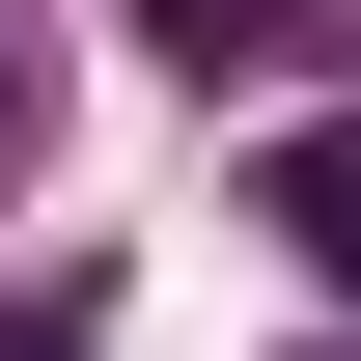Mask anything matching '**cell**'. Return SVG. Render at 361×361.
<instances>
[{"label":"cell","instance_id":"3","mask_svg":"<svg viewBox=\"0 0 361 361\" xmlns=\"http://www.w3.org/2000/svg\"><path fill=\"white\" fill-rule=\"evenodd\" d=\"M28 139H56V56H28V0H0V167H28Z\"/></svg>","mask_w":361,"mask_h":361},{"label":"cell","instance_id":"1","mask_svg":"<svg viewBox=\"0 0 361 361\" xmlns=\"http://www.w3.org/2000/svg\"><path fill=\"white\" fill-rule=\"evenodd\" d=\"M278 250H306V278H361V111H306V139H278Z\"/></svg>","mask_w":361,"mask_h":361},{"label":"cell","instance_id":"2","mask_svg":"<svg viewBox=\"0 0 361 361\" xmlns=\"http://www.w3.org/2000/svg\"><path fill=\"white\" fill-rule=\"evenodd\" d=\"M139 28H167L195 84H278V56H306V0H139Z\"/></svg>","mask_w":361,"mask_h":361}]
</instances>
